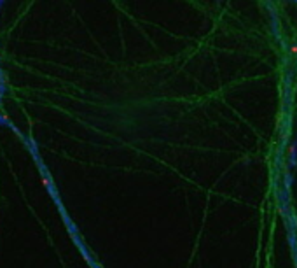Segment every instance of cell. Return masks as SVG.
<instances>
[{
	"mask_svg": "<svg viewBox=\"0 0 297 268\" xmlns=\"http://www.w3.org/2000/svg\"><path fill=\"white\" fill-rule=\"evenodd\" d=\"M295 152H297V146L295 144H292V146H290V147H288V156H290V160H295Z\"/></svg>",
	"mask_w": 297,
	"mask_h": 268,
	"instance_id": "6da1fadb",
	"label": "cell"
},
{
	"mask_svg": "<svg viewBox=\"0 0 297 268\" xmlns=\"http://www.w3.org/2000/svg\"><path fill=\"white\" fill-rule=\"evenodd\" d=\"M290 53H292V54H297V44L290 46Z\"/></svg>",
	"mask_w": 297,
	"mask_h": 268,
	"instance_id": "7a4b0ae2",
	"label": "cell"
},
{
	"mask_svg": "<svg viewBox=\"0 0 297 268\" xmlns=\"http://www.w3.org/2000/svg\"><path fill=\"white\" fill-rule=\"evenodd\" d=\"M2 7H4V4H2V2H0V9H2Z\"/></svg>",
	"mask_w": 297,
	"mask_h": 268,
	"instance_id": "3957f363",
	"label": "cell"
}]
</instances>
